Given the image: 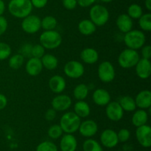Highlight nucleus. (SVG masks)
I'll return each mask as SVG.
<instances>
[{
  "instance_id": "1",
  "label": "nucleus",
  "mask_w": 151,
  "mask_h": 151,
  "mask_svg": "<svg viewBox=\"0 0 151 151\" xmlns=\"http://www.w3.org/2000/svg\"><path fill=\"white\" fill-rule=\"evenodd\" d=\"M32 7L30 0H10L7 5L9 13L18 19H24L31 14Z\"/></svg>"
},
{
  "instance_id": "2",
  "label": "nucleus",
  "mask_w": 151,
  "mask_h": 151,
  "mask_svg": "<svg viewBox=\"0 0 151 151\" xmlns=\"http://www.w3.org/2000/svg\"><path fill=\"white\" fill-rule=\"evenodd\" d=\"M81 123V118L78 117L74 112L69 111L65 113L60 117L59 124L63 130V133L73 134L78 130Z\"/></svg>"
},
{
  "instance_id": "3",
  "label": "nucleus",
  "mask_w": 151,
  "mask_h": 151,
  "mask_svg": "<svg viewBox=\"0 0 151 151\" xmlns=\"http://www.w3.org/2000/svg\"><path fill=\"white\" fill-rule=\"evenodd\" d=\"M123 41L127 46V48L137 50L141 49L145 44L146 36L142 30L132 29L129 32L125 33Z\"/></svg>"
},
{
  "instance_id": "4",
  "label": "nucleus",
  "mask_w": 151,
  "mask_h": 151,
  "mask_svg": "<svg viewBox=\"0 0 151 151\" xmlns=\"http://www.w3.org/2000/svg\"><path fill=\"white\" fill-rule=\"evenodd\" d=\"M40 44L47 50L58 48L62 43V36L55 30H44L40 36Z\"/></svg>"
},
{
  "instance_id": "5",
  "label": "nucleus",
  "mask_w": 151,
  "mask_h": 151,
  "mask_svg": "<svg viewBox=\"0 0 151 151\" xmlns=\"http://www.w3.org/2000/svg\"><path fill=\"white\" fill-rule=\"evenodd\" d=\"M109 11L102 4H94L89 10L90 20L96 25L101 27L106 25L109 20Z\"/></svg>"
},
{
  "instance_id": "6",
  "label": "nucleus",
  "mask_w": 151,
  "mask_h": 151,
  "mask_svg": "<svg viewBox=\"0 0 151 151\" xmlns=\"http://www.w3.org/2000/svg\"><path fill=\"white\" fill-rule=\"evenodd\" d=\"M140 59L139 53L137 50L126 48L122 50L118 56V64L125 69L134 68Z\"/></svg>"
},
{
  "instance_id": "7",
  "label": "nucleus",
  "mask_w": 151,
  "mask_h": 151,
  "mask_svg": "<svg viewBox=\"0 0 151 151\" xmlns=\"http://www.w3.org/2000/svg\"><path fill=\"white\" fill-rule=\"evenodd\" d=\"M97 74L100 81L104 83H109L115 78L116 71L111 62L105 61L99 65Z\"/></svg>"
},
{
  "instance_id": "8",
  "label": "nucleus",
  "mask_w": 151,
  "mask_h": 151,
  "mask_svg": "<svg viewBox=\"0 0 151 151\" xmlns=\"http://www.w3.org/2000/svg\"><path fill=\"white\" fill-rule=\"evenodd\" d=\"M63 71L67 77L77 79L83 76L85 73V68L79 61L72 60L65 64Z\"/></svg>"
},
{
  "instance_id": "9",
  "label": "nucleus",
  "mask_w": 151,
  "mask_h": 151,
  "mask_svg": "<svg viewBox=\"0 0 151 151\" xmlns=\"http://www.w3.org/2000/svg\"><path fill=\"white\" fill-rule=\"evenodd\" d=\"M22 30L28 34H34L41 29V19L36 15L29 14L22 22Z\"/></svg>"
},
{
  "instance_id": "10",
  "label": "nucleus",
  "mask_w": 151,
  "mask_h": 151,
  "mask_svg": "<svg viewBox=\"0 0 151 151\" xmlns=\"http://www.w3.org/2000/svg\"><path fill=\"white\" fill-rule=\"evenodd\" d=\"M136 138L137 142L143 147L149 148L151 146V127L147 124L137 127Z\"/></svg>"
},
{
  "instance_id": "11",
  "label": "nucleus",
  "mask_w": 151,
  "mask_h": 151,
  "mask_svg": "<svg viewBox=\"0 0 151 151\" xmlns=\"http://www.w3.org/2000/svg\"><path fill=\"white\" fill-rule=\"evenodd\" d=\"M100 139L102 146L106 148H114L119 143L117 133L112 129L103 130L100 134Z\"/></svg>"
},
{
  "instance_id": "12",
  "label": "nucleus",
  "mask_w": 151,
  "mask_h": 151,
  "mask_svg": "<svg viewBox=\"0 0 151 151\" xmlns=\"http://www.w3.org/2000/svg\"><path fill=\"white\" fill-rule=\"evenodd\" d=\"M108 118L112 121H119L123 118L124 110L118 102H110L106 108Z\"/></svg>"
},
{
  "instance_id": "13",
  "label": "nucleus",
  "mask_w": 151,
  "mask_h": 151,
  "mask_svg": "<svg viewBox=\"0 0 151 151\" xmlns=\"http://www.w3.org/2000/svg\"><path fill=\"white\" fill-rule=\"evenodd\" d=\"M72 100L68 95L58 94L52 100V107L56 111H66L72 106Z\"/></svg>"
},
{
  "instance_id": "14",
  "label": "nucleus",
  "mask_w": 151,
  "mask_h": 151,
  "mask_svg": "<svg viewBox=\"0 0 151 151\" xmlns=\"http://www.w3.org/2000/svg\"><path fill=\"white\" fill-rule=\"evenodd\" d=\"M78 131L82 136L89 139L97 134L98 131V125L94 120H86L81 123Z\"/></svg>"
},
{
  "instance_id": "15",
  "label": "nucleus",
  "mask_w": 151,
  "mask_h": 151,
  "mask_svg": "<svg viewBox=\"0 0 151 151\" xmlns=\"http://www.w3.org/2000/svg\"><path fill=\"white\" fill-rule=\"evenodd\" d=\"M136 73L141 79H147L151 75V63L148 59L140 58L135 66Z\"/></svg>"
},
{
  "instance_id": "16",
  "label": "nucleus",
  "mask_w": 151,
  "mask_h": 151,
  "mask_svg": "<svg viewBox=\"0 0 151 151\" xmlns=\"http://www.w3.org/2000/svg\"><path fill=\"white\" fill-rule=\"evenodd\" d=\"M66 87V82L65 78L60 75H55L49 80V87L50 90L54 93H63Z\"/></svg>"
},
{
  "instance_id": "17",
  "label": "nucleus",
  "mask_w": 151,
  "mask_h": 151,
  "mask_svg": "<svg viewBox=\"0 0 151 151\" xmlns=\"http://www.w3.org/2000/svg\"><path fill=\"white\" fill-rule=\"evenodd\" d=\"M60 141V149L61 151H76L78 141L72 134H66L61 136Z\"/></svg>"
},
{
  "instance_id": "18",
  "label": "nucleus",
  "mask_w": 151,
  "mask_h": 151,
  "mask_svg": "<svg viewBox=\"0 0 151 151\" xmlns=\"http://www.w3.org/2000/svg\"><path fill=\"white\" fill-rule=\"evenodd\" d=\"M25 70L27 74L31 76L39 75L43 70V65L41 59L30 57L25 65Z\"/></svg>"
},
{
  "instance_id": "19",
  "label": "nucleus",
  "mask_w": 151,
  "mask_h": 151,
  "mask_svg": "<svg viewBox=\"0 0 151 151\" xmlns=\"http://www.w3.org/2000/svg\"><path fill=\"white\" fill-rule=\"evenodd\" d=\"M134 100L137 107L143 110L148 109L151 107V92L149 90H142L137 95Z\"/></svg>"
},
{
  "instance_id": "20",
  "label": "nucleus",
  "mask_w": 151,
  "mask_h": 151,
  "mask_svg": "<svg viewBox=\"0 0 151 151\" xmlns=\"http://www.w3.org/2000/svg\"><path fill=\"white\" fill-rule=\"evenodd\" d=\"M94 103L100 107L106 106L111 102V95L109 91L103 88L96 89L92 95Z\"/></svg>"
},
{
  "instance_id": "21",
  "label": "nucleus",
  "mask_w": 151,
  "mask_h": 151,
  "mask_svg": "<svg viewBox=\"0 0 151 151\" xmlns=\"http://www.w3.org/2000/svg\"><path fill=\"white\" fill-rule=\"evenodd\" d=\"M116 25L120 32L126 33L132 30L134 22H133V19L128 14L122 13L118 16L116 21Z\"/></svg>"
},
{
  "instance_id": "22",
  "label": "nucleus",
  "mask_w": 151,
  "mask_h": 151,
  "mask_svg": "<svg viewBox=\"0 0 151 151\" xmlns=\"http://www.w3.org/2000/svg\"><path fill=\"white\" fill-rule=\"evenodd\" d=\"M81 59L83 62L88 65L95 64L99 59V53L92 47H86L81 53Z\"/></svg>"
},
{
  "instance_id": "23",
  "label": "nucleus",
  "mask_w": 151,
  "mask_h": 151,
  "mask_svg": "<svg viewBox=\"0 0 151 151\" xmlns=\"http://www.w3.org/2000/svg\"><path fill=\"white\" fill-rule=\"evenodd\" d=\"M148 117V113L145 110L139 109L134 112L132 118H131V122H132L133 125L135 127H140V126L147 124Z\"/></svg>"
},
{
  "instance_id": "24",
  "label": "nucleus",
  "mask_w": 151,
  "mask_h": 151,
  "mask_svg": "<svg viewBox=\"0 0 151 151\" xmlns=\"http://www.w3.org/2000/svg\"><path fill=\"white\" fill-rule=\"evenodd\" d=\"M78 28L81 34L88 36L95 32L97 26L90 19H83L78 23Z\"/></svg>"
},
{
  "instance_id": "25",
  "label": "nucleus",
  "mask_w": 151,
  "mask_h": 151,
  "mask_svg": "<svg viewBox=\"0 0 151 151\" xmlns=\"http://www.w3.org/2000/svg\"><path fill=\"white\" fill-rule=\"evenodd\" d=\"M74 113L80 118H86L91 113L89 105L84 100L78 101L74 106Z\"/></svg>"
},
{
  "instance_id": "26",
  "label": "nucleus",
  "mask_w": 151,
  "mask_h": 151,
  "mask_svg": "<svg viewBox=\"0 0 151 151\" xmlns=\"http://www.w3.org/2000/svg\"><path fill=\"white\" fill-rule=\"evenodd\" d=\"M43 68H46L48 70H53L57 68L58 65V60L55 56L50 53H47L43 56L41 59Z\"/></svg>"
},
{
  "instance_id": "27",
  "label": "nucleus",
  "mask_w": 151,
  "mask_h": 151,
  "mask_svg": "<svg viewBox=\"0 0 151 151\" xmlns=\"http://www.w3.org/2000/svg\"><path fill=\"white\" fill-rule=\"evenodd\" d=\"M119 105L122 110L126 112H133L137 108V105H136L135 100L133 97L130 96H124L120 98L119 102Z\"/></svg>"
},
{
  "instance_id": "28",
  "label": "nucleus",
  "mask_w": 151,
  "mask_h": 151,
  "mask_svg": "<svg viewBox=\"0 0 151 151\" xmlns=\"http://www.w3.org/2000/svg\"><path fill=\"white\" fill-rule=\"evenodd\" d=\"M88 93H89L88 87L86 84H83V83L75 86L73 90L74 97L78 101L84 100L85 99H86Z\"/></svg>"
},
{
  "instance_id": "29",
  "label": "nucleus",
  "mask_w": 151,
  "mask_h": 151,
  "mask_svg": "<svg viewBox=\"0 0 151 151\" xmlns=\"http://www.w3.org/2000/svg\"><path fill=\"white\" fill-rule=\"evenodd\" d=\"M83 151H104L101 144L97 140L92 139H88L84 141L83 144Z\"/></svg>"
},
{
  "instance_id": "30",
  "label": "nucleus",
  "mask_w": 151,
  "mask_h": 151,
  "mask_svg": "<svg viewBox=\"0 0 151 151\" xmlns=\"http://www.w3.org/2000/svg\"><path fill=\"white\" fill-rule=\"evenodd\" d=\"M58 25V21L52 16H46L41 19V28L44 30H52Z\"/></svg>"
},
{
  "instance_id": "31",
  "label": "nucleus",
  "mask_w": 151,
  "mask_h": 151,
  "mask_svg": "<svg viewBox=\"0 0 151 151\" xmlns=\"http://www.w3.org/2000/svg\"><path fill=\"white\" fill-rule=\"evenodd\" d=\"M24 62V57L20 53H17L10 56L8 64L10 68L13 70H18L23 65Z\"/></svg>"
},
{
  "instance_id": "32",
  "label": "nucleus",
  "mask_w": 151,
  "mask_h": 151,
  "mask_svg": "<svg viewBox=\"0 0 151 151\" xmlns=\"http://www.w3.org/2000/svg\"><path fill=\"white\" fill-rule=\"evenodd\" d=\"M139 25L142 30L150 32L151 30V13H147L142 15L139 19Z\"/></svg>"
},
{
  "instance_id": "33",
  "label": "nucleus",
  "mask_w": 151,
  "mask_h": 151,
  "mask_svg": "<svg viewBox=\"0 0 151 151\" xmlns=\"http://www.w3.org/2000/svg\"><path fill=\"white\" fill-rule=\"evenodd\" d=\"M127 14L132 19H139L143 14L142 7L138 4H131L128 7Z\"/></svg>"
},
{
  "instance_id": "34",
  "label": "nucleus",
  "mask_w": 151,
  "mask_h": 151,
  "mask_svg": "<svg viewBox=\"0 0 151 151\" xmlns=\"http://www.w3.org/2000/svg\"><path fill=\"white\" fill-rule=\"evenodd\" d=\"M47 133L49 137L51 138L52 139H58L63 136V131L60 124H53L50 127Z\"/></svg>"
},
{
  "instance_id": "35",
  "label": "nucleus",
  "mask_w": 151,
  "mask_h": 151,
  "mask_svg": "<svg viewBox=\"0 0 151 151\" xmlns=\"http://www.w3.org/2000/svg\"><path fill=\"white\" fill-rule=\"evenodd\" d=\"M35 151H58V147L54 142L44 141L36 147Z\"/></svg>"
},
{
  "instance_id": "36",
  "label": "nucleus",
  "mask_w": 151,
  "mask_h": 151,
  "mask_svg": "<svg viewBox=\"0 0 151 151\" xmlns=\"http://www.w3.org/2000/svg\"><path fill=\"white\" fill-rule=\"evenodd\" d=\"M12 50L8 44L4 42H0V61L8 59L11 55Z\"/></svg>"
},
{
  "instance_id": "37",
  "label": "nucleus",
  "mask_w": 151,
  "mask_h": 151,
  "mask_svg": "<svg viewBox=\"0 0 151 151\" xmlns=\"http://www.w3.org/2000/svg\"><path fill=\"white\" fill-rule=\"evenodd\" d=\"M44 54H45V48L41 44H36L35 45H32V52H31L32 57L41 59Z\"/></svg>"
},
{
  "instance_id": "38",
  "label": "nucleus",
  "mask_w": 151,
  "mask_h": 151,
  "mask_svg": "<svg viewBox=\"0 0 151 151\" xmlns=\"http://www.w3.org/2000/svg\"><path fill=\"white\" fill-rule=\"evenodd\" d=\"M117 137L119 142L125 143V142H128L131 138V132L128 129L122 128L119 130L117 133Z\"/></svg>"
},
{
  "instance_id": "39",
  "label": "nucleus",
  "mask_w": 151,
  "mask_h": 151,
  "mask_svg": "<svg viewBox=\"0 0 151 151\" xmlns=\"http://www.w3.org/2000/svg\"><path fill=\"white\" fill-rule=\"evenodd\" d=\"M32 45L29 43H27L24 45L22 46L21 47V53L24 57L25 56H28V57H32L31 56V52H32Z\"/></svg>"
},
{
  "instance_id": "40",
  "label": "nucleus",
  "mask_w": 151,
  "mask_h": 151,
  "mask_svg": "<svg viewBox=\"0 0 151 151\" xmlns=\"http://www.w3.org/2000/svg\"><path fill=\"white\" fill-rule=\"evenodd\" d=\"M62 4L66 10H74L78 5L77 0H62Z\"/></svg>"
},
{
  "instance_id": "41",
  "label": "nucleus",
  "mask_w": 151,
  "mask_h": 151,
  "mask_svg": "<svg viewBox=\"0 0 151 151\" xmlns=\"http://www.w3.org/2000/svg\"><path fill=\"white\" fill-rule=\"evenodd\" d=\"M142 59H148L150 60L151 57V47L149 44L145 45V44L142 47Z\"/></svg>"
},
{
  "instance_id": "42",
  "label": "nucleus",
  "mask_w": 151,
  "mask_h": 151,
  "mask_svg": "<svg viewBox=\"0 0 151 151\" xmlns=\"http://www.w3.org/2000/svg\"><path fill=\"white\" fill-rule=\"evenodd\" d=\"M57 115V111L52 108H49L44 114V118L47 121H53Z\"/></svg>"
},
{
  "instance_id": "43",
  "label": "nucleus",
  "mask_w": 151,
  "mask_h": 151,
  "mask_svg": "<svg viewBox=\"0 0 151 151\" xmlns=\"http://www.w3.org/2000/svg\"><path fill=\"white\" fill-rule=\"evenodd\" d=\"M7 27H8V22L6 18L3 16H0V36L6 32Z\"/></svg>"
},
{
  "instance_id": "44",
  "label": "nucleus",
  "mask_w": 151,
  "mask_h": 151,
  "mask_svg": "<svg viewBox=\"0 0 151 151\" xmlns=\"http://www.w3.org/2000/svg\"><path fill=\"white\" fill-rule=\"evenodd\" d=\"M32 7L41 9L47 5L48 0H30Z\"/></svg>"
},
{
  "instance_id": "45",
  "label": "nucleus",
  "mask_w": 151,
  "mask_h": 151,
  "mask_svg": "<svg viewBox=\"0 0 151 151\" xmlns=\"http://www.w3.org/2000/svg\"><path fill=\"white\" fill-rule=\"evenodd\" d=\"M97 0H77L78 5L82 7H88L94 4Z\"/></svg>"
},
{
  "instance_id": "46",
  "label": "nucleus",
  "mask_w": 151,
  "mask_h": 151,
  "mask_svg": "<svg viewBox=\"0 0 151 151\" xmlns=\"http://www.w3.org/2000/svg\"><path fill=\"white\" fill-rule=\"evenodd\" d=\"M7 105V99L4 94L0 93V110L6 107Z\"/></svg>"
},
{
  "instance_id": "47",
  "label": "nucleus",
  "mask_w": 151,
  "mask_h": 151,
  "mask_svg": "<svg viewBox=\"0 0 151 151\" xmlns=\"http://www.w3.org/2000/svg\"><path fill=\"white\" fill-rule=\"evenodd\" d=\"M5 3L3 0H0V16H2L5 11Z\"/></svg>"
},
{
  "instance_id": "48",
  "label": "nucleus",
  "mask_w": 151,
  "mask_h": 151,
  "mask_svg": "<svg viewBox=\"0 0 151 151\" xmlns=\"http://www.w3.org/2000/svg\"><path fill=\"white\" fill-rule=\"evenodd\" d=\"M145 5L146 9H147L148 11L151 10V0H145Z\"/></svg>"
},
{
  "instance_id": "49",
  "label": "nucleus",
  "mask_w": 151,
  "mask_h": 151,
  "mask_svg": "<svg viewBox=\"0 0 151 151\" xmlns=\"http://www.w3.org/2000/svg\"><path fill=\"white\" fill-rule=\"evenodd\" d=\"M102 2H104V3H109V2H111L113 0H100Z\"/></svg>"
}]
</instances>
